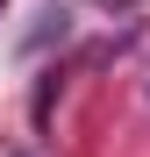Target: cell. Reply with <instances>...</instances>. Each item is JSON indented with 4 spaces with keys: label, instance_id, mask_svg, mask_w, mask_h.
Instances as JSON below:
<instances>
[{
    "label": "cell",
    "instance_id": "1",
    "mask_svg": "<svg viewBox=\"0 0 150 157\" xmlns=\"http://www.w3.org/2000/svg\"><path fill=\"white\" fill-rule=\"evenodd\" d=\"M100 7H107V14H121V7H143V0H100Z\"/></svg>",
    "mask_w": 150,
    "mask_h": 157
},
{
    "label": "cell",
    "instance_id": "2",
    "mask_svg": "<svg viewBox=\"0 0 150 157\" xmlns=\"http://www.w3.org/2000/svg\"><path fill=\"white\" fill-rule=\"evenodd\" d=\"M0 7H7V0H0Z\"/></svg>",
    "mask_w": 150,
    "mask_h": 157
}]
</instances>
